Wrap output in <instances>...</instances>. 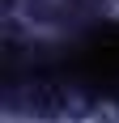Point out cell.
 I'll use <instances>...</instances> for the list:
<instances>
[{"mask_svg": "<svg viewBox=\"0 0 119 123\" xmlns=\"http://www.w3.org/2000/svg\"><path fill=\"white\" fill-rule=\"evenodd\" d=\"M64 81L89 98H119V25H106L68 51Z\"/></svg>", "mask_w": 119, "mask_h": 123, "instance_id": "1", "label": "cell"}]
</instances>
